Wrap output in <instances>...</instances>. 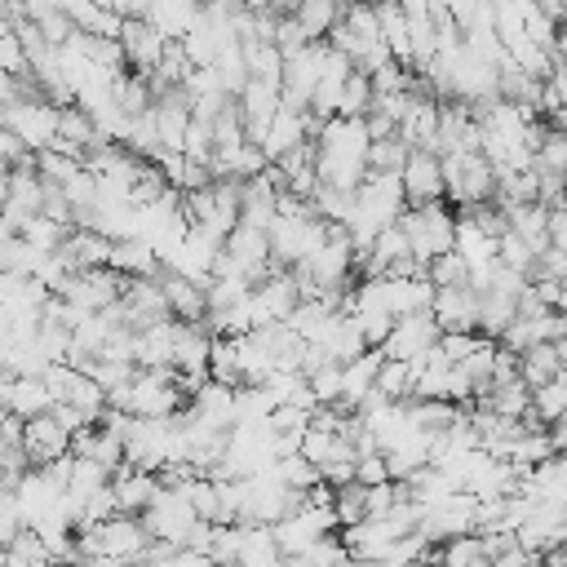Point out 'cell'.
Returning a JSON list of instances; mask_svg holds the SVG:
<instances>
[{"instance_id": "cell-1", "label": "cell", "mask_w": 567, "mask_h": 567, "mask_svg": "<svg viewBox=\"0 0 567 567\" xmlns=\"http://www.w3.org/2000/svg\"><path fill=\"white\" fill-rule=\"evenodd\" d=\"M368 146H372V137L363 128V115L323 120L315 133V186H332V190L354 195V186L368 173Z\"/></svg>"}, {"instance_id": "cell-2", "label": "cell", "mask_w": 567, "mask_h": 567, "mask_svg": "<svg viewBox=\"0 0 567 567\" xmlns=\"http://www.w3.org/2000/svg\"><path fill=\"white\" fill-rule=\"evenodd\" d=\"M439 173H443V204H452L461 213L474 208V204H492L496 177H492V164L478 151L439 155Z\"/></svg>"}, {"instance_id": "cell-3", "label": "cell", "mask_w": 567, "mask_h": 567, "mask_svg": "<svg viewBox=\"0 0 567 567\" xmlns=\"http://www.w3.org/2000/svg\"><path fill=\"white\" fill-rule=\"evenodd\" d=\"M408 239V252L416 261H430L439 252H452V230H456V213L439 199V204H416V208H403L399 221H394Z\"/></svg>"}, {"instance_id": "cell-4", "label": "cell", "mask_w": 567, "mask_h": 567, "mask_svg": "<svg viewBox=\"0 0 567 567\" xmlns=\"http://www.w3.org/2000/svg\"><path fill=\"white\" fill-rule=\"evenodd\" d=\"M323 221L310 213V217H270V226H266V244H270V266H279V270H288V266H297V261H306L319 244H323Z\"/></svg>"}, {"instance_id": "cell-5", "label": "cell", "mask_w": 567, "mask_h": 567, "mask_svg": "<svg viewBox=\"0 0 567 567\" xmlns=\"http://www.w3.org/2000/svg\"><path fill=\"white\" fill-rule=\"evenodd\" d=\"M137 518H142V527H146L151 540H164V545H173V549H182L186 536H190V527L199 523L195 509H190V501L182 496V487H159V492L151 496V505H146Z\"/></svg>"}, {"instance_id": "cell-6", "label": "cell", "mask_w": 567, "mask_h": 567, "mask_svg": "<svg viewBox=\"0 0 567 567\" xmlns=\"http://www.w3.org/2000/svg\"><path fill=\"white\" fill-rule=\"evenodd\" d=\"M332 532H337L332 505H310V501H301L292 514H284L279 523H270V536H275V545H279L284 558L310 549L315 540H323V536H332Z\"/></svg>"}, {"instance_id": "cell-7", "label": "cell", "mask_w": 567, "mask_h": 567, "mask_svg": "<svg viewBox=\"0 0 567 567\" xmlns=\"http://www.w3.org/2000/svg\"><path fill=\"white\" fill-rule=\"evenodd\" d=\"M0 128H9L31 155L35 151H49L58 142V106L49 97H27V102H13L0 111Z\"/></svg>"}, {"instance_id": "cell-8", "label": "cell", "mask_w": 567, "mask_h": 567, "mask_svg": "<svg viewBox=\"0 0 567 567\" xmlns=\"http://www.w3.org/2000/svg\"><path fill=\"white\" fill-rule=\"evenodd\" d=\"M120 292H124V275H115L111 266H93V270H75V275L62 284L58 297H62L66 306L84 310V315H97V310L115 306Z\"/></svg>"}, {"instance_id": "cell-9", "label": "cell", "mask_w": 567, "mask_h": 567, "mask_svg": "<svg viewBox=\"0 0 567 567\" xmlns=\"http://www.w3.org/2000/svg\"><path fill=\"white\" fill-rule=\"evenodd\" d=\"M297 301H301V297H297L292 275L275 266L266 279H257V284L248 288V315H252V328L284 323V319L292 315V306H297Z\"/></svg>"}, {"instance_id": "cell-10", "label": "cell", "mask_w": 567, "mask_h": 567, "mask_svg": "<svg viewBox=\"0 0 567 567\" xmlns=\"http://www.w3.org/2000/svg\"><path fill=\"white\" fill-rule=\"evenodd\" d=\"M430 319L439 323V332H478V292L470 284L434 288Z\"/></svg>"}, {"instance_id": "cell-11", "label": "cell", "mask_w": 567, "mask_h": 567, "mask_svg": "<svg viewBox=\"0 0 567 567\" xmlns=\"http://www.w3.org/2000/svg\"><path fill=\"white\" fill-rule=\"evenodd\" d=\"M434 341H439V323L430 319V310H416V315L394 319L390 332H385V341H381L377 350H381L385 359H416V354H425Z\"/></svg>"}, {"instance_id": "cell-12", "label": "cell", "mask_w": 567, "mask_h": 567, "mask_svg": "<svg viewBox=\"0 0 567 567\" xmlns=\"http://www.w3.org/2000/svg\"><path fill=\"white\" fill-rule=\"evenodd\" d=\"M399 186L408 208L416 204H439L443 199V173H439V155L434 151H408L403 168H399Z\"/></svg>"}, {"instance_id": "cell-13", "label": "cell", "mask_w": 567, "mask_h": 567, "mask_svg": "<svg viewBox=\"0 0 567 567\" xmlns=\"http://www.w3.org/2000/svg\"><path fill=\"white\" fill-rule=\"evenodd\" d=\"M540 341H563V310H536V315H514L505 323V332L496 337L501 350L509 354H523Z\"/></svg>"}, {"instance_id": "cell-14", "label": "cell", "mask_w": 567, "mask_h": 567, "mask_svg": "<svg viewBox=\"0 0 567 567\" xmlns=\"http://www.w3.org/2000/svg\"><path fill=\"white\" fill-rule=\"evenodd\" d=\"M164 44L168 40L146 18H124L120 22V53H124V66L133 75H151L155 62H159V53H164Z\"/></svg>"}, {"instance_id": "cell-15", "label": "cell", "mask_w": 567, "mask_h": 567, "mask_svg": "<svg viewBox=\"0 0 567 567\" xmlns=\"http://www.w3.org/2000/svg\"><path fill=\"white\" fill-rule=\"evenodd\" d=\"M66 452H71V434H66L49 412L22 421V456H27L31 470H40V465H49V461H58V456H66Z\"/></svg>"}, {"instance_id": "cell-16", "label": "cell", "mask_w": 567, "mask_h": 567, "mask_svg": "<svg viewBox=\"0 0 567 567\" xmlns=\"http://www.w3.org/2000/svg\"><path fill=\"white\" fill-rule=\"evenodd\" d=\"M434 133H439V97L412 93L408 111H403L399 124H394V137H399L408 151H434Z\"/></svg>"}, {"instance_id": "cell-17", "label": "cell", "mask_w": 567, "mask_h": 567, "mask_svg": "<svg viewBox=\"0 0 567 567\" xmlns=\"http://www.w3.org/2000/svg\"><path fill=\"white\" fill-rule=\"evenodd\" d=\"M155 284H159L164 306H168V315H173L177 323H204L208 306H204V288H199V284H190V279H182V275H173V270H164V266H159Z\"/></svg>"}, {"instance_id": "cell-18", "label": "cell", "mask_w": 567, "mask_h": 567, "mask_svg": "<svg viewBox=\"0 0 567 567\" xmlns=\"http://www.w3.org/2000/svg\"><path fill=\"white\" fill-rule=\"evenodd\" d=\"M381 350L377 346H368L363 354H354L350 363H341V399L332 403V408H341V412H354L368 394H372V381H377V368H381Z\"/></svg>"}, {"instance_id": "cell-19", "label": "cell", "mask_w": 567, "mask_h": 567, "mask_svg": "<svg viewBox=\"0 0 567 567\" xmlns=\"http://www.w3.org/2000/svg\"><path fill=\"white\" fill-rule=\"evenodd\" d=\"M159 492V478L151 470H133L120 465L111 470V496H115V514H142L151 505V496Z\"/></svg>"}, {"instance_id": "cell-20", "label": "cell", "mask_w": 567, "mask_h": 567, "mask_svg": "<svg viewBox=\"0 0 567 567\" xmlns=\"http://www.w3.org/2000/svg\"><path fill=\"white\" fill-rule=\"evenodd\" d=\"M204 13V4L199 0H146V22L164 35V40H182L190 27H195V18Z\"/></svg>"}, {"instance_id": "cell-21", "label": "cell", "mask_w": 567, "mask_h": 567, "mask_svg": "<svg viewBox=\"0 0 567 567\" xmlns=\"http://www.w3.org/2000/svg\"><path fill=\"white\" fill-rule=\"evenodd\" d=\"M563 354H567V346H563V341H540V346H532V350L514 354V359H518V381H523L527 390H536V385H545V381L563 377Z\"/></svg>"}, {"instance_id": "cell-22", "label": "cell", "mask_w": 567, "mask_h": 567, "mask_svg": "<svg viewBox=\"0 0 567 567\" xmlns=\"http://www.w3.org/2000/svg\"><path fill=\"white\" fill-rule=\"evenodd\" d=\"M288 18L297 22V31H301L306 44H323L328 31H332L337 18H341V0H297Z\"/></svg>"}, {"instance_id": "cell-23", "label": "cell", "mask_w": 567, "mask_h": 567, "mask_svg": "<svg viewBox=\"0 0 567 567\" xmlns=\"http://www.w3.org/2000/svg\"><path fill=\"white\" fill-rule=\"evenodd\" d=\"M106 266H111L115 275H124V279H155V275H159V257H155V248H146L142 239H120V244H111Z\"/></svg>"}, {"instance_id": "cell-24", "label": "cell", "mask_w": 567, "mask_h": 567, "mask_svg": "<svg viewBox=\"0 0 567 567\" xmlns=\"http://www.w3.org/2000/svg\"><path fill=\"white\" fill-rule=\"evenodd\" d=\"M58 252L66 257L71 270H93V266H106V257H111V239H102L97 230H80V226H71V235L62 239Z\"/></svg>"}, {"instance_id": "cell-25", "label": "cell", "mask_w": 567, "mask_h": 567, "mask_svg": "<svg viewBox=\"0 0 567 567\" xmlns=\"http://www.w3.org/2000/svg\"><path fill=\"white\" fill-rule=\"evenodd\" d=\"M284 554L270 536V527L261 523H239V545H235V563L239 567H275Z\"/></svg>"}, {"instance_id": "cell-26", "label": "cell", "mask_w": 567, "mask_h": 567, "mask_svg": "<svg viewBox=\"0 0 567 567\" xmlns=\"http://www.w3.org/2000/svg\"><path fill=\"white\" fill-rule=\"evenodd\" d=\"M315 346L328 354V363H350L354 354L368 350V346H363V332H359V323H354L350 315H337V319L328 323V332H323Z\"/></svg>"}, {"instance_id": "cell-27", "label": "cell", "mask_w": 567, "mask_h": 567, "mask_svg": "<svg viewBox=\"0 0 567 567\" xmlns=\"http://www.w3.org/2000/svg\"><path fill=\"white\" fill-rule=\"evenodd\" d=\"M381 284H385V306H390L394 319L416 315V310H430V297H434V284L430 279H385L381 275Z\"/></svg>"}, {"instance_id": "cell-28", "label": "cell", "mask_w": 567, "mask_h": 567, "mask_svg": "<svg viewBox=\"0 0 567 567\" xmlns=\"http://www.w3.org/2000/svg\"><path fill=\"white\" fill-rule=\"evenodd\" d=\"M239 49H244V71H248V80L279 84V75H284V53H279L275 44H266V40H244Z\"/></svg>"}, {"instance_id": "cell-29", "label": "cell", "mask_w": 567, "mask_h": 567, "mask_svg": "<svg viewBox=\"0 0 567 567\" xmlns=\"http://www.w3.org/2000/svg\"><path fill=\"white\" fill-rule=\"evenodd\" d=\"M563 168H567V137H563V128H545L536 151H532V173L563 177Z\"/></svg>"}, {"instance_id": "cell-30", "label": "cell", "mask_w": 567, "mask_h": 567, "mask_svg": "<svg viewBox=\"0 0 567 567\" xmlns=\"http://www.w3.org/2000/svg\"><path fill=\"white\" fill-rule=\"evenodd\" d=\"M372 394H381V399H412V368L403 359H381Z\"/></svg>"}, {"instance_id": "cell-31", "label": "cell", "mask_w": 567, "mask_h": 567, "mask_svg": "<svg viewBox=\"0 0 567 567\" xmlns=\"http://www.w3.org/2000/svg\"><path fill=\"white\" fill-rule=\"evenodd\" d=\"M71 235V226H58V221H49V217H27L22 226H18V239L22 244H31V248H40V252H53V248H62V239Z\"/></svg>"}, {"instance_id": "cell-32", "label": "cell", "mask_w": 567, "mask_h": 567, "mask_svg": "<svg viewBox=\"0 0 567 567\" xmlns=\"http://www.w3.org/2000/svg\"><path fill=\"white\" fill-rule=\"evenodd\" d=\"M368 106H372V84H368V75H363V71H350V75H346V84H341L337 115L354 120V115H363Z\"/></svg>"}, {"instance_id": "cell-33", "label": "cell", "mask_w": 567, "mask_h": 567, "mask_svg": "<svg viewBox=\"0 0 567 567\" xmlns=\"http://www.w3.org/2000/svg\"><path fill=\"white\" fill-rule=\"evenodd\" d=\"M496 261H501L505 270H518V275L532 279V261H536V252H532L514 230H501V235H496Z\"/></svg>"}, {"instance_id": "cell-34", "label": "cell", "mask_w": 567, "mask_h": 567, "mask_svg": "<svg viewBox=\"0 0 567 567\" xmlns=\"http://www.w3.org/2000/svg\"><path fill=\"white\" fill-rule=\"evenodd\" d=\"M40 563H49V558H44V545H40V536H35L31 527H22V532L4 545V567H40Z\"/></svg>"}, {"instance_id": "cell-35", "label": "cell", "mask_w": 567, "mask_h": 567, "mask_svg": "<svg viewBox=\"0 0 567 567\" xmlns=\"http://www.w3.org/2000/svg\"><path fill=\"white\" fill-rule=\"evenodd\" d=\"M306 385H310V394H315V408H332V403L341 399V363L315 368V372L306 377Z\"/></svg>"}, {"instance_id": "cell-36", "label": "cell", "mask_w": 567, "mask_h": 567, "mask_svg": "<svg viewBox=\"0 0 567 567\" xmlns=\"http://www.w3.org/2000/svg\"><path fill=\"white\" fill-rule=\"evenodd\" d=\"M332 518H337V527H350V523H359L363 518V487L359 483H341V487H332Z\"/></svg>"}, {"instance_id": "cell-37", "label": "cell", "mask_w": 567, "mask_h": 567, "mask_svg": "<svg viewBox=\"0 0 567 567\" xmlns=\"http://www.w3.org/2000/svg\"><path fill=\"white\" fill-rule=\"evenodd\" d=\"M408 159V146L399 137H381L368 146V173H399Z\"/></svg>"}, {"instance_id": "cell-38", "label": "cell", "mask_w": 567, "mask_h": 567, "mask_svg": "<svg viewBox=\"0 0 567 567\" xmlns=\"http://www.w3.org/2000/svg\"><path fill=\"white\" fill-rule=\"evenodd\" d=\"M425 279L434 288H456V284H465V261L456 252H439L425 261Z\"/></svg>"}, {"instance_id": "cell-39", "label": "cell", "mask_w": 567, "mask_h": 567, "mask_svg": "<svg viewBox=\"0 0 567 567\" xmlns=\"http://www.w3.org/2000/svg\"><path fill=\"white\" fill-rule=\"evenodd\" d=\"M434 346H439V354H443L447 363H461V359L478 346V332H439Z\"/></svg>"}, {"instance_id": "cell-40", "label": "cell", "mask_w": 567, "mask_h": 567, "mask_svg": "<svg viewBox=\"0 0 567 567\" xmlns=\"http://www.w3.org/2000/svg\"><path fill=\"white\" fill-rule=\"evenodd\" d=\"M354 483H359V487H377V483H390V474H385V461H381V452L354 456Z\"/></svg>"}, {"instance_id": "cell-41", "label": "cell", "mask_w": 567, "mask_h": 567, "mask_svg": "<svg viewBox=\"0 0 567 567\" xmlns=\"http://www.w3.org/2000/svg\"><path fill=\"white\" fill-rule=\"evenodd\" d=\"M213 567H239V563H213Z\"/></svg>"}, {"instance_id": "cell-42", "label": "cell", "mask_w": 567, "mask_h": 567, "mask_svg": "<svg viewBox=\"0 0 567 567\" xmlns=\"http://www.w3.org/2000/svg\"><path fill=\"white\" fill-rule=\"evenodd\" d=\"M0 567H4V545H0Z\"/></svg>"}]
</instances>
